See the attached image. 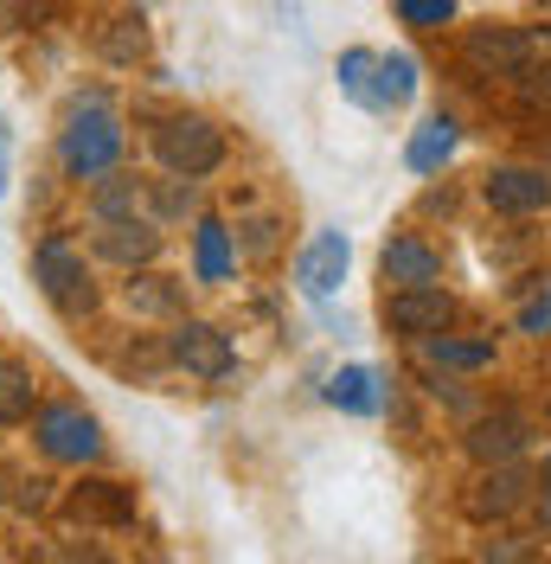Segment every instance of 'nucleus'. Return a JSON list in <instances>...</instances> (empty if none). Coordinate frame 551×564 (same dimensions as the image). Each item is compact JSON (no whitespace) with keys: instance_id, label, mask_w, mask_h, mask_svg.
Instances as JSON below:
<instances>
[{"instance_id":"8","label":"nucleus","mask_w":551,"mask_h":564,"mask_svg":"<svg viewBox=\"0 0 551 564\" xmlns=\"http://www.w3.org/2000/svg\"><path fill=\"white\" fill-rule=\"evenodd\" d=\"M449 315H455V302H449L436 282H417V289H398L391 302H385V321L398 327V334H411V340H423V334H443Z\"/></svg>"},{"instance_id":"3","label":"nucleus","mask_w":551,"mask_h":564,"mask_svg":"<svg viewBox=\"0 0 551 564\" xmlns=\"http://www.w3.org/2000/svg\"><path fill=\"white\" fill-rule=\"evenodd\" d=\"M154 154H161L168 174L199 180V174H212V167L225 161V135L212 129L206 116H168V122L154 129Z\"/></svg>"},{"instance_id":"27","label":"nucleus","mask_w":551,"mask_h":564,"mask_svg":"<svg viewBox=\"0 0 551 564\" xmlns=\"http://www.w3.org/2000/svg\"><path fill=\"white\" fill-rule=\"evenodd\" d=\"M519 327H526V334H551V282L539 289V302L519 308Z\"/></svg>"},{"instance_id":"5","label":"nucleus","mask_w":551,"mask_h":564,"mask_svg":"<svg viewBox=\"0 0 551 564\" xmlns=\"http://www.w3.org/2000/svg\"><path fill=\"white\" fill-rule=\"evenodd\" d=\"M346 263H353V238L327 225V231H314L309 245H302V257H295V289H302L309 302H327L346 282Z\"/></svg>"},{"instance_id":"16","label":"nucleus","mask_w":551,"mask_h":564,"mask_svg":"<svg viewBox=\"0 0 551 564\" xmlns=\"http://www.w3.org/2000/svg\"><path fill=\"white\" fill-rule=\"evenodd\" d=\"M231 263H238L231 231H225L218 218H206V225H199V238H193V276H199V282H225V276H231Z\"/></svg>"},{"instance_id":"15","label":"nucleus","mask_w":551,"mask_h":564,"mask_svg":"<svg viewBox=\"0 0 551 564\" xmlns=\"http://www.w3.org/2000/svg\"><path fill=\"white\" fill-rule=\"evenodd\" d=\"M526 443H532L526 417H482L475 430H468V456L475 462H514Z\"/></svg>"},{"instance_id":"21","label":"nucleus","mask_w":551,"mask_h":564,"mask_svg":"<svg viewBox=\"0 0 551 564\" xmlns=\"http://www.w3.org/2000/svg\"><path fill=\"white\" fill-rule=\"evenodd\" d=\"M129 308H136V315H180V282L173 276H136L129 282Z\"/></svg>"},{"instance_id":"25","label":"nucleus","mask_w":551,"mask_h":564,"mask_svg":"<svg viewBox=\"0 0 551 564\" xmlns=\"http://www.w3.org/2000/svg\"><path fill=\"white\" fill-rule=\"evenodd\" d=\"M136 180H116V186H104V193H97V218H129V212H136Z\"/></svg>"},{"instance_id":"18","label":"nucleus","mask_w":551,"mask_h":564,"mask_svg":"<svg viewBox=\"0 0 551 564\" xmlns=\"http://www.w3.org/2000/svg\"><path fill=\"white\" fill-rule=\"evenodd\" d=\"M417 347H423V359H430V366H455V372H482V366H494V347H487V340H455V334H423Z\"/></svg>"},{"instance_id":"7","label":"nucleus","mask_w":551,"mask_h":564,"mask_svg":"<svg viewBox=\"0 0 551 564\" xmlns=\"http://www.w3.org/2000/svg\"><path fill=\"white\" fill-rule=\"evenodd\" d=\"M168 359L180 372H193V379H225L231 372V340L218 327H206V321H180L168 340Z\"/></svg>"},{"instance_id":"13","label":"nucleus","mask_w":551,"mask_h":564,"mask_svg":"<svg viewBox=\"0 0 551 564\" xmlns=\"http://www.w3.org/2000/svg\"><path fill=\"white\" fill-rule=\"evenodd\" d=\"M379 270H385V282H398V289H417V282H436L443 276V257L423 245V238H391L385 245V257H379Z\"/></svg>"},{"instance_id":"10","label":"nucleus","mask_w":551,"mask_h":564,"mask_svg":"<svg viewBox=\"0 0 551 564\" xmlns=\"http://www.w3.org/2000/svg\"><path fill=\"white\" fill-rule=\"evenodd\" d=\"M482 193H487L494 212H545L551 206V174L545 167H494Z\"/></svg>"},{"instance_id":"30","label":"nucleus","mask_w":551,"mask_h":564,"mask_svg":"<svg viewBox=\"0 0 551 564\" xmlns=\"http://www.w3.org/2000/svg\"><path fill=\"white\" fill-rule=\"evenodd\" d=\"M545 475H551V456H545Z\"/></svg>"},{"instance_id":"6","label":"nucleus","mask_w":551,"mask_h":564,"mask_svg":"<svg viewBox=\"0 0 551 564\" xmlns=\"http://www.w3.org/2000/svg\"><path fill=\"white\" fill-rule=\"evenodd\" d=\"M462 52H468V65L487 70V77H519V70L532 65V52H545V39L514 33V26H475Z\"/></svg>"},{"instance_id":"29","label":"nucleus","mask_w":551,"mask_h":564,"mask_svg":"<svg viewBox=\"0 0 551 564\" xmlns=\"http://www.w3.org/2000/svg\"><path fill=\"white\" fill-rule=\"evenodd\" d=\"M0 193H7V135H0Z\"/></svg>"},{"instance_id":"14","label":"nucleus","mask_w":551,"mask_h":564,"mask_svg":"<svg viewBox=\"0 0 551 564\" xmlns=\"http://www.w3.org/2000/svg\"><path fill=\"white\" fill-rule=\"evenodd\" d=\"M327 404H341V411H353V417H379L385 411L379 372H372V366H341V372L327 379Z\"/></svg>"},{"instance_id":"12","label":"nucleus","mask_w":551,"mask_h":564,"mask_svg":"<svg viewBox=\"0 0 551 564\" xmlns=\"http://www.w3.org/2000/svg\"><path fill=\"white\" fill-rule=\"evenodd\" d=\"M455 141H462L455 116H423L411 129V141H404V167H411V174H443V161L455 154Z\"/></svg>"},{"instance_id":"23","label":"nucleus","mask_w":551,"mask_h":564,"mask_svg":"<svg viewBox=\"0 0 551 564\" xmlns=\"http://www.w3.org/2000/svg\"><path fill=\"white\" fill-rule=\"evenodd\" d=\"M398 20L404 26H449L455 20V0H398Z\"/></svg>"},{"instance_id":"11","label":"nucleus","mask_w":551,"mask_h":564,"mask_svg":"<svg viewBox=\"0 0 551 564\" xmlns=\"http://www.w3.org/2000/svg\"><path fill=\"white\" fill-rule=\"evenodd\" d=\"M154 250H161V231H154V225H141V218H97V257L136 270Z\"/></svg>"},{"instance_id":"19","label":"nucleus","mask_w":551,"mask_h":564,"mask_svg":"<svg viewBox=\"0 0 551 564\" xmlns=\"http://www.w3.org/2000/svg\"><path fill=\"white\" fill-rule=\"evenodd\" d=\"M417 97V58L411 52H379V104L404 109Z\"/></svg>"},{"instance_id":"28","label":"nucleus","mask_w":551,"mask_h":564,"mask_svg":"<svg viewBox=\"0 0 551 564\" xmlns=\"http://www.w3.org/2000/svg\"><path fill=\"white\" fill-rule=\"evenodd\" d=\"M539 520L551 527V481H545V500H539Z\"/></svg>"},{"instance_id":"24","label":"nucleus","mask_w":551,"mask_h":564,"mask_svg":"<svg viewBox=\"0 0 551 564\" xmlns=\"http://www.w3.org/2000/svg\"><path fill=\"white\" fill-rule=\"evenodd\" d=\"M116 33H104V52L116 58V65H136L141 58V20H109Z\"/></svg>"},{"instance_id":"17","label":"nucleus","mask_w":551,"mask_h":564,"mask_svg":"<svg viewBox=\"0 0 551 564\" xmlns=\"http://www.w3.org/2000/svg\"><path fill=\"white\" fill-rule=\"evenodd\" d=\"M334 77H341V90L353 97V104L385 109V104H379V52H366V45H353V52H341V65H334Z\"/></svg>"},{"instance_id":"20","label":"nucleus","mask_w":551,"mask_h":564,"mask_svg":"<svg viewBox=\"0 0 551 564\" xmlns=\"http://www.w3.org/2000/svg\"><path fill=\"white\" fill-rule=\"evenodd\" d=\"M26 417H33V372L13 366V359H0V430L26 423Z\"/></svg>"},{"instance_id":"22","label":"nucleus","mask_w":551,"mask_h":564,"mask_svg":"<svg viewBox=\"0 0 551 564\" xmlns=\"http://www.w3.org/2000/svg\"><path fill=\"white\" fill-rule=\"evenodd\" d=\"M77 513H104V520H129V494L116 481H97L90 494H77Z\"/></svg>"},{"instance_id":"1","label":"nucleus","mask_w":551,"mask_h":564,"mask_svg":"<svg viewBox=\"0 0 551 564\" xmlns=\"http://www.w3.org/2000/svg\"><path fill=\"white\" fill-rule=\"evenodd\" d=\"M122 122H116V109L104 97H84V104L71 109L65 135H58V161H65L71 180H104L116 161H122Z\"/></svg>"},{"instance_id":"2","label":"nucleus","mask_w":551,"mask_h":564,"mask_svg":"<svg viewBox=\"0 0 551 564\" xmlns=\"http://www.w3.org/2000/svg\"><path fill=\"white\" fill-rule=\"evenodd\" d=\"M33 282L45 289V302L58 308V315H84L90 302H97V289H90V270H84V250L71 245V238H39L33 250Z\"/></svg>"},{"instance_id":"4","label":"nucleus","mask_w":551,"mask_h":564,"mask_svg":"<svg viewBox=\"0 0 551 564\" xmlns=\"http://www.w3.org/2000/svg\"><path fill=\"white\" fill-rule=\"evenodd\" d=\"M33 436L52 462H97L104 456V430H97V417L84 404H45L33 417Z\"/></svg>"},{"instance_id":"9","label":"nucleus","mask_w":551,"mask_h":564,"mask_svg":"<svg viewBox=\"0 0 551 564\" xmlns=\"http://www.w3.org/2000/svg\"><path fill=\"white\" fill-rule=\"evenodd\" d=\"M526 494H532V481L514 462H487V475L468 488V520H507V513L526 507Z\"/></svg>"},{"instance_id":"26","label":"nucleus","mask_w":551,"mask_h":564,"mask_svg":"<svg viewBox=\"0 0 551 564\" xmlns=\"http://www.w3.org/2000/svg\"><path fill=\"white\" fill-rule=\"evenodd\" d=\"M519 97L532 109H551V65H526L519 70Z\"/></svg>"}]
</instances>
